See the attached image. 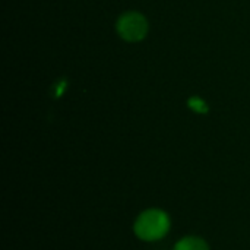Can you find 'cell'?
<instances>
[{"instance_id": "1", "label": "cell", "mask_w": 250, "mask_h": 250, "mask_svg": "<svg viewBox=\"0 0 250 250\" xmlns=\"http://www.w3.org/2000/svg\"><path fill=\"white\" fill-rule=\"evenodd\" d=\"M171 221L167 212L163 209H146L141 212L133 224V231L138 239L144 242H157L167 236Z\"/></svg>"}, {"instance_id": "2", "label": "cell", "mask_w": 250, "mask_h": 250, "mask_svg": "<svg viewBox=\"0 0 250 250\" xmlns=\"http://www.w3.org/2000/svg\"><path fill=\"white\" fill-rule=\"evenodd\" d=\"M116 28L123 40L138 42L148 34V21L139 12H125L119 16Z\"/></svg>"}, {"instance_id": "3", "label": "cell", "mask_w": 250, "mask_h": 250, "mask_svg": "<svg viewBox=\"0 0 250 250\" xmlns=\"http://www.w3.org/2000/svg\"><path fill=\"white\" fill-rule=\"evenodd\" d=\"M173 250H209V246L202 237L188 236V237L180 239Z\"/></svg>"}, {"instance_id": "4", "label": "cell", "mask_w": 250, "mask_h": 250, "mask_svg": "<svg viewBox=\"0 0 250 250\" xmlns=\"http://www.w3.org/2000/svg\"><path fill=\"white\" fill-rule=\"evenodd\" d=\"M188 104H189V107H190L193 111H196V113H199V114L208 113V105H207V103H205L202 98H199V97H192V98L188 101Z\"/></svg>"}]
</instances>
